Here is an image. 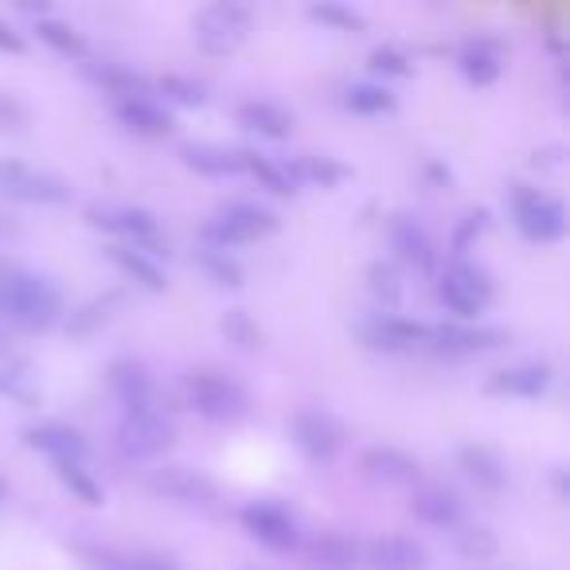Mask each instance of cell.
Segmentation results:
<instances>
[{"mask_svg":"<svg viewBox=\"0 0 570 570\" xmlns=\"http://www.w3.org/2000/svg\"><path fill=\"white\" fill-rule=\"evenodd\" d=\"M0 317L20 333H48L63 317V294L36 269L0 258Z\"/></svg>","mask_w":570,"mask_h":570,"instance_id":"cell-1","label":"cell"},{"mask_svg":"<svg viewBox=\"0 0 570 570\" xmlns=\"http://www.w3.org/2000/svg\"><path fill=\"white\" fill-rule=\"evenodd\" d=\"M184 399H188V406L199 419L219 422V426L243 422L250 414L246 387L235 375L219 372V367H191V372H184Z\"/></svg>","mask_w":570,"mask_h":570,"instance_id":"cell-2","label":"cell"},{"mask_svg":"<svg viewBox=\"0 0 570 570\" xmlns=\"http://www.w3.org/2000/svg\"><path fill=\"white\" fill-rule=\"evenodd\" d=\"M277 215L269 207L254 204V199H230L223 204L212 219L199 227V246H215V250H235L262 235H274Z\"/></svg>","mask_w":570,"mask_h":570,"instance_id":"cell-3","label":"cell"},{"mask_svg":"<svg viewBox=\"0 0 570 570\" xmlns=\"http://www.w3.org/2000/svg\"><path fill=\"white\" fill-rule=\"evenodd\" d=\"M250 24H254V12L250 4H238V0H215L207 9L196 12L191 20V40L204 56H235L238 48L246 43L250 36Z\"/></svg>","mask_w":570,"mask_h":570,"instance_id":"cell-4","label":"cell"},{"mask_svg":"<svg viewBox=\"0 0 570 570\" xmlns=\"http://www.w3.org/2000/svg\"><path fill=\"white\" fill-rule=\"evenodd\" d=\"M492 274L473 258H450L438 274V302L461 321H473L492 302Z\"/></svg>","mask_w":570,"mask_h":570,"instance_id":"cell-5","label":"cell"},{"mask_svg":"<svg viewBox=\"0 0 570 570\" xmlns=\"http://www.w3.org/2000/svg\"><path fill=\"white\" fill-rule=\"evenodd\" d=\"M508 204H512V219L520 235L531 238V243H559L567 235V207L551 191L531 188V184H512Z\"/></svg>","mask_w":570,"mask_h":570,"instance_id":"cell-6","label":"cell"},{"mask_svg":"<svg viewBox=\"0 0 570 570\" xmlns=\"http://www.w3.org/2000/svg\"><path fill=\"white\" fill-rule=\"evenodd\" d=\"M176 442V422L165 414V406H145V411H129L118 422V450L129 461H153Z\"/></svg>","mask_w":570,"mask_h":570,"instance_id":"cell-7","label":"cell"},{"mask_svg":"<svg viewBox=\"0 0 570 570\" xmlns=\"http://www.w3.org/2000/svg\"><path fill=\"white\" fill-rule=\"evenodd\" d=\"M87 223L98 230H110L121 235L129 246H141L145 254L157 258L165 250V238H160V223L149 207H134V204H87Z\"/></svg>","mask_w":570,"mask_h":570,"instance_id":"cell-8","label":"cell"},{"mask_svg":"<svg viewBox=\"0 0 570 570\" xmlns=\"http://www.w3.org/2000/svg\"><path fill=\"white\" fill-rule=\"evenodd\" d=\"M289 438H294V445L305 453V461L328 465V461L344 450V422L336 419L333 411L309 406V411H297L294 419H289Z\"/></svg>","mask_w":570,"mask_h":570,"instance_id":"cell-9","label":"cell"},{"mask_svg":"<svg viewBox=\"0 0 570 570\" xmlns=\"http://www.w3.org/2000/svg\"><path fill=\"white\" fill-rule=\"evenodd\" d=\"M238 523L258 539L269 551H297L302 547V528H297L294 512L274 500H250L246 508H238Z\"/></svg>","mask_w":570,"mask_h":570,"instance_id":"cell-10","label":"cell"},{"mask_svg":"<svg viewBox=\"0 0 570 570\" xmlns=\"http://www.w3.org/2000/svg\"><path fill=\"white\" fill-rule=\"evenodd\" d=\"M145 484H149V492H157V497L176 500V504H188V508H215V500H219V489H215L212 476H204L191 465L149 469Z\"/></svg>","mask_w":570,"mask_h":570,"instance_id":"cell-11","label":"cell"},{"mask_svg":"<svg viewBox=\"0 0 570 570\" xmlns=\"http://www.w3.org/2000/svg\"><path fill=\"white\" fill-rule=\"evenodd\" d=\"M360 567L367 570H426L430 551L414 535H372L360 543Z\"/></svg>","mask_w":570,"mask_h":570,"instance_id":"cell-12","label":"cell"},{"mask_svg":"<svg viewBox=\"0 0 570 570\" xmlns=\"http://www.w3.org/2000/svg\"><path fill=\"white\" fill-rule=\"evenodd\" d=\"M387 235H391L395 262H403V266H411V269H426V274L438 266V243H434V235H430V227L419 219V215L399 212L395 219H391Z\"/></svg>","mask_w":570,"mask_h":570,"instance_id":"cell-13","label":"cell"},{"mask_svg":"<svg viewBox=\"0 0 570 570\" xmlns=\"http://www.w3.org/2000/svg\"><path fill=\"white\" fill-rule=\"evenodd\" d=\"M508 333L497 325H430L426 348L442 352V356H473V352L504 348Z\"/></svg>","mask_w":570,"mask_h":570,"instance_id":"cell-14","label":"cell"},{"mask_svg":"<svg viewBox=\"0 0 570 570\" xmlns=\"http://www.w3.org/2000/svg\"><path fill=\"white\" fill-rule=\"evenodd\" d=\"M20 438H24L28 450H40L56 461H82L90 450L87 438H82V430L71 426V422H59V419L32 422V426H24V434Z\"/></svg>","mask_w":570,"mask_h":570,"instance_id":"cell-15","label":"cell"},{"mask_svg":"<svg viewBox=\"0 0 570 570\" xmlns=\"http://www.w3.org/2000/svg\"><path fill=\"white\" fill-rule=\"evenodd\" d=\"M411 515L426 528H445L453 531L465 515V500L450 489V484H414L411 492Z\"/></svg>","mask_w":570,"mask_h":570,"instance_id":"cell-16","label":"cell"},{"mask_svg":"<svg viewBox=\"0 0 570 570\" xmlns=\"http://www.w3.org/2000/svg\"><path fill=\"white\" fill-rule=\"evenodd\" d=\"M551 383H554L551 364L528 360V364H512V367L492 372L489 383H484V391H489V395H508V399H539L551 391Z\"/></svg>","mask_w":570,"mask_h":570,"instance_id":"cell-17","label":"cell"},{"mask_svg":"<svg viewBox=\"0 0 570 570\" xmlns=\"http://www.w3.org/2000/svg\"><path fill=\"white\" fill-rule=\"evenodd\" d=\"M360 469H364L372 481L380 484H395V489H414L422 476V465L399 445H367L360 453Z\"/></svg>","mask_w":570,"mask_h":570,"instance_id":"cell-18","label":"cell"},{"mask_svg":"<svg viewBox=\"0 0 570 570\" xmlns=\"http://www.w3.org/2000/svg\"><path fill=\"white\" fill-rule=\"evenodd\" d=\"M110 391L118 395V403L129 411H145L157 406V375L149 372V364L141 360H114L110 364Z\"/></svg>","mask_w":570,"mask_h":570,"instance_id":"cell-19","label":"cell"},{"mask_svg":"<svg viewBox=\"0 0 570 570\" xmlns=\"http://www.w3.org/2000/svg\"><path fill=\"white\" fill-rule=\"evenodd\" d=\"M426 333L430 325L411 317H399V313H380L364 325V341L380 352H411V348H426Z\"/></svg>","mask_w":570,"mask_h":570,"instance_id":"cell-20","label":"cell"},{"mask_svg":"<svg viewBox=\"0 0 570 570\" xmlns=\"http://www.w3.org/2000/svg\"><path fill=\"white\" fill-rule=\"evenodd\" d=\"M309 570H360V539L341 528H325L305 543Z\"/></svg>","mask_w":570,"mask_h":570,"instance_id":"cell-21","label":"cell"},{"mask_svg":"<svg viewBox=\"0 0 570 570\" xmlns=\"http://www.w3.org/2000/svg\"><path fill=\"white\" fill-rule=\"evenodd\" d=\"M458 67L473 87H492L504 67V43L492 36H469L458 48Z\"/></svg>","mask_w":570,"mask_h":570,"instance_id":"cell-22","label":"cell"},{"mask_svg":"<svg viewBox=\"0 0 570 570\" xmlns=\"http://www.w3.org/2000/svg\"><path fill=\"white\" fill-rule=\"evenodd\" d=\"M106 258H110L114 266H118L121 274H126L134 285H141V289H149V294H165V289H168V274H165V266H160V262L153 258V254H145L141 246L110 243V246H106Z\"/></svg>","mask_w":570,"mask_h":570,"instance_id":"cell-23","label":"cell"},{"mask_svg":"<svg viewBox=\"0 0 570 570\" xmlns=\"http://www.w3.org/2000/svg\"><path fill=\"white\" fill-rule=\"evenodd\" d=\"M4 196L17 204H40V207H59L71 199V180H63L59 173H36L24 165V173L4 188Z\"/></svg>","mask_w":570,"mask_h":570,"instance_id":"cell-24","label":"cell"},{"mask_svg":"<svg viewBox=\"0 0 570 570\" xmlns=\"http://www.w3.org/2000/svg\"><path fill=\"white\" fill-rule=\"evenodd\" d=\"M458 465L481 492H500L508 484V465L492 445H481V442L458 445Z\"/></svg>","mask_w":570,"mask_h":570,"instance_id":"cell-25","label":"cell"},{"mask_svg":"<svg viewBox=\"0 0 570 570\" xmlns=\"http://www.w3.org/2000/svg\"><path fill=\"white\" fill-rule=\"evenodd\" d=\"M114 114H118L121 126L141 137H168L176 126L173 110L160 106L157 98H126V102H114Z\"/></svg>","mask_w":570,"mask_h":570,"instance_id":"cell-26","label":"cell"},{"mask_svg":"<svg viewBox=\"0 0 570 570\" xmlns=\"http://www.w3.org/2000/svg\"><path fill=\"white\" fill-rule=\"evenodd\" d=\"M176 157L199 176H235L243 173V149H227L215 141H184Z\"/></svg>","mask_w":570,"mask_h":570,"instance_id":"cell-27","label":"cell"},{"mask_svg":"<svg viewBox=\"0 0 570 570\" xmlns=\"http://www.w3.org/2000/svg\"><path fill=\"white\" fill-rule=\"evenodd\" d=\"M235 118L238 126L254 129L262 137H274V141L294 134V110H285V106L269 102V98H246V102H238Z\"/></svg>","mask_w":570,"mask_h":570,"instance_id":"cell-28","label":"cell"},{"mask_svg":"<svg viewBox=\"0 0 570 570\" xmlns=\"http://www.w3.org/2000/svg\"><path fill=\"white\" fill-rule=\"evenodd\" d=\"M121 305H126V289H106V294L90 297V302H82L79 309L67 317V333H71V336L98 333V328L110 325V321L118 317Z\"/></svg>","mask_w":570,"mask_h":570,"instance_id":"cell-29","label":"cell"},{"mask_svg":"<svg viewBox=\"0 0 570 570\" xmlns=\"http://www.w3.org/2000/svg\"><path fill=\"white\" fill-rule=\"evenodd\" d=\"M285 173H289V180H294V184H313V188H336V184L348 180L352 168L344 165V160H336V157H317V153H302V157H294L289 165H285Z\"/></svg>","mask_w":570,"mask_h":570,"instance_id":"cell-30","label":"cell"},{"mask_svg":"<svg viewBox=\"0 0 570 570\" xmlns=\"http://www.w3.org/2000/svg\"><path fill=\"white\" fill-rule=\"evenodd\" d=\"M87 75L98 82L102 90H110L118 102H126V98H149V79H141L137 71H129V67L121 63H90Z\"/></svg>","mask_w":570,"mask_h":570,"instance_id":"cell-31","label":"cell"},{"mask_svg":"<svg viewBox=\"0 0 570 570\" xmlns=\"http://www.w3.org/2000/svg\"><path fill=\"white\" fill-rule=\"evenodd\" d=\"M36 36H40L51 51H59V56H67V59H87V51H90L87 36H82L75 24H67V20H59V17H40V20H36Z\"/></svg>","mask_w":570,"mask_h":570,"instance_id":"cell-32","label":"cell"},{"mask_svg":"<svg viewBox=\"0 0 570 570\" xmlns=\"http://www.w3.org/2000/svg\"><path fill=\"white\" fill-rule=\"evenodd\" d=\"M196 262L199 269H204L207 277H212L215 285H223V289H243L246 282V266L235 258L230 250H215V246H199L196 250Z\"/></svg>","mask_w":570,"mask_h":570,"instance_id":"cell-33","label":"cell"},{"mask_svg":"<svg viewBox=\"0 0 570 570\" xmlns=\"http://www.w3.org/2000/svg\"><path fill=\"white\" fill-rule=\"evenodd\" d=\"M243 173H250L254 180H258V188L274 191V196H294V191H297V184L289 180V173H285V165H277V160H269L266 153L243 149Z\"/></svg>","mask_w":570,"mask_h":570,"instance_id":"cell-34","label":"cell"},{"mask_svg":"<svg viewBox=\"0 0 570 570\" xmlns=\"http://www.w3.org/2000/svg\"><path fill=\"white\" fill-rule=\"evenodd\" d=\"M56 476H59V484H63V489L71 492L75 500H82V504H90V508L106 504L102 484L95 481V473H90L82 461H56Z\"/></svg>","mask_w":570,"mask_h":570,"instance_id":"cell-35","label":"cell"},{"mask_svg":"<svg viewBox=\"0 0 570 570\" xmlns=\"http://www.w3.org/2000/svg\"><path fill=\"white\" fill-rule=\"evenodd\" d=\"M219 333H223V341L235 344V348H243V352H262V344H266L262 325L246 309H227V313H223Z\"/></svg>","mask_w":570,"mask_h":570,"instance_id":"cell-36","label":"cell"},{"mask_svg":"<svg viewBox=\"0 0 570 570\" xmlns=\"http://www.w3.org/2000/svg\"><path fill=\"white\" fill-rule=\"evenodd\" d=\"M344 106H348L352 114L375 118V114H391L399 102H395V95L383 87V82H352V87L344 90Z\"/></svg>","mask_w":570,"mask_h":570,"instance_id":"cell-37","label":"cell"},{"mask_svg":"<svg viewBox=\"0 0 570 570\" xmlns=\"http://www.w3.org/2000/svg\"><path fill=\"white\" fill-rule=\"evenodd\" d=\"M453 547H458V554H465V559L484 562L500 551V539L489 523H458V528H453Z\"/></svg>","mask_w":570,"mask_h":570,"instance_id":"cell-38","label":"cell"},{"mask_svg":"<svg viewBox=\"0 0 570 570\" xmlns=\"http://www.w3.org/2000/svg\"><path fill=\"white\" fill-rule=\"evenodd\" d=\"M305 12H309V20L336 28V32H364V28H367L364 12L352 9V4H341V0H321V4H309Z\"/></svg>","mask_w":570,"mask_h":570,"instance_id":"cell-39","label":"cell"},{"mask_svg":"<svg viewBox=\"0 0 570 570\" xmlns=\"http://www.w3.org/2000/svg\"><path fill=\"white\" fill-rule=\"evenodd\" d=\"M367 285H372V294L380 297L383 305H399L403 297V269H399L395 258H375L367 266Z\"/></svg>","mask_w":570,"mask_h":570,"instance_id":"cell-40","label":"cell"},{"mask_svg":"<svg viewBox=\"0 0 570 570\" xmlns=\"http://www.w3.org/2000/svg\"><path fill=\"white\" fill-rule=\"evenodd\" d=\"M489 230V207H469L450 235V258H469V246Z\"/></svg>","mask_w":570,"mask_h":570,"instance_id":"cell-41","label":"cell"},{"mask_svg":"<svg viewBox=\"0 0 570 570\" xmlns=\"http://www.w3.org/2000/svg\"><path fill=\"white\" fill-rule=\"evenodd\" d=\"M153 87L176 106H204L207 102V87L199 79H188V75H160Z\"/></svg>","mask_w":570,"mask_h":570,"instance_id":"cell-42","label":"cell"},{"mask_svg":"<svg viewBox=\"0 0 570 570\" xmlns=\"http://www.w3.org/2000/svg\"><path fill=\"white\" fill-rule=\"evenodd\" d=\"M0 391L20 399V403H40V391H36V375L28 360H12V364L0 372Z\"/></svg>","mask_w":570,"mask_h":570,"instance_id":"cell-43","label":"cell"},{"mask_svg":"<svg viewBox=\"0 0 570 570\" xmlns=\"http://www.w3.org/2000/svg\"><path fill=\"white\" fill-rule=\"evenodd\" d=\"M367 63H372V71L380 75H399V79H406V75L414 71L411 56H406L399 43H375L372 56H367Z\"/></svg>","mask_w":570,"mask_h":570,"instance_id":"cell-44","label":"cell"},{"mask_svg":"<svg viewBox=\"0 0 570 570\" xmlns=\"http://www.w3.org/2000/svg\"><path fill=\"white\" fill-rule=\"evenodd\" d=\"M32 126V110L20 95L0 87V134H24Z\"/></svg>","mask_w":570,"mask_h":570,"instance_id":"cell-45","label":"cell"},{"mask_svg":"<svg viewBox=\"0 0 570 570\" xmlns=\"http://www.w3.org/2000/svg\"><path fill=\"white\" fill-rule=\"evenodd\" d=\"M0 51H4V56H24L28 51V40L17 32V24H9L4 17H0Z\"/></svg>","mask_w":570,"mask_h":570,"instance_id":"cell-46","label":"cell"},{"mask_svg":"<svg viewBox=\"0 0 570 570\" xmlns=\"http://www.w3.org/2000/svg\"><path fill=\"white\" fill-rule=\"evenodd\" d=\"M129 570H180V562L173 554H137Z\"/></svg>","mask_w":570,"mask_h":570,"instance_id":"cell-47","label":"cell"},{"mask_svg":"<svg viewBox=\"0 0 570 570\" xmlns=\"http://www.w3.org/2000/svg\"><path fill=\"white\" fill-rule=\"evenodd\" d=\"M562 153H567L562 145H543V149L531 153V165H535V168H559L562 165Z\"/></svg>","mask_w":570,"mask_h":570,"instance_id":"cell-48","label":"cell"},{"mask_svg":"<svg viewBox=\"0 0 570 570\" xmlns=\"http://www.w3.org/2000/svg\"><path fill=\"white\" fill-rule=\"evenodd\" d=\"M24 173V160H17V157H0V191L9 188L17 176Z\"/></svg>","mask_w":570,"mask_h":570,"instance_id":"cell-49","label":"cell"},{"mask_svg":"<svg viewBox=\"0 0 570 570\" xmlns=\"http://www.w3.org/2000/svg\"><path fill=\"white\" fill-rule=\"evenodd\" d=\"M554 497L559 500H567V469H554Z\"/></svg>","mask_w":570,"mask_h":570,"instance_id":"cell-50","label":"cell"},{"mask_svg":"<svg viewBox=\"0 0 570 570\" xmlns=\"http://www.w3.org/2000/svg\"><path fill=\"white\" fill-rule=\"evenodd\" d=\"M17 230V223L9 219V215H0V235H12Z\"/></svg>","mask_w":570,"mask_h":570,"instance_id":"cell-51","label":"cell"},{"mask_svg":"<svg viewBox=\"0 0 570 570\" xmlns=\"http://www.w3.org/2000/svg\"><path fill=\"white\" fill-rule=\"evenodd\" d=\"M4 492H9V484H4V476H0V500H4Z\"/></svg>","mask_w":570,"mask_h":570,"instance_id":"cell-52","label":"cell"},{"mask_svg":"<svg viewBox=\"0 0 570 570\" xmlns=\"http://www.w3.org/2000/svg\"><path fill=\"white\" fill-rule=\"evenodd\" d=\"M4 348H9V344H4V333H0V352H4Z\"/></svg>","mask_w":570,"mask_h":570,"instance_id":"cell-53","label":"cell"},{"mask_svg":"<svg viewBox=\"0 0 570 570\" xmlns=\"http://www.w3.org/2000/svg\"><path fill=\"white\" fill-rule=\"evenodd\" d=\"M250 570H258V567H250Z\"/></svg>","mask_w":570,"mask_h":570,"instance_id":"cell-54","label":"cell"}]
</instances>
